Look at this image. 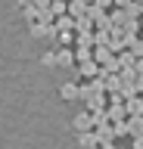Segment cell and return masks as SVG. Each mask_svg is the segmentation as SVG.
<instances>
[{"label":"cell","mask_w":143,"mask_h":149,"mask_svg":"<svg viewBox=\"0 0 143 149\" xmlns=\"http://www.w3.org/2000/svg\"><path fill=\"white\" fill-rule=\"evenodd\" d=\"M128 134L131 137H143V115H128Z\"/></svg>","instance_id":"ba28073f"},{"label":"cell","mask_w":143,"mask_h":149,"mask_svg":"<svg viewBox=\"0 0 143 149\" xmlns=\"http://www.w3.org/2000/svg\"><path fill=\"white\" fill-rule=\"evenodd\" d=\"M112 3H115V0H96V6H103V9H106V6H112Z\"/></svg>","instance_id":"7402d4cb"},{"label":"cell","mask_w":143,"mask_h":149,"mask_svg":"<svg viewBox=\"0 0 143 149\" xmlns=\"http://www.w3.org/2000/svg\"><path fill=\"white\" fill-rule=\"evenodd\" d=\"M124 22H128V13H112V28L124 25Z\"/></svg>","instance_id":"d6986e66"},{"label":"cell","mask_w":143,"mask_h":149,"mask_svg":"<svg viewBox=\"0 0 143 149\" xmlns=\"http://www.w3.org/2000/svg\"><path fill=\"white\" fill-rule=\"evenodd\" d=\"M40 13H47V9H40V6H34V3H28V6H22V19H25V22H38L40 19Z\"/></svg>","instance_id":"30bf717a"},{"label":"cell","mask_w":143,"mask_h":149,"mask_svg":"<svg viewBox=\"0 0 143 149\" xmlns=\"http://www.w3.org/2000/svg\"><path fill=\"white\" fill-rule=\"evenodd\" d=\"M118 62H121L124 68H131V65H134V53H121V56H118Z\"/></svg>","instance_id":"ffe728a7"},{"label":"cell","mask_w":143,"mask_h":149,"mask_svg":"<svg viewBox=\"0 0 143 149\" xmlns=\"http://www.w3.org/2000/svg\"><path fill=\"white\" fill-rule=\"evenodd\" d=\"M75 47H96V34L93 31H78L75 34Z\"/></svg>","instance_id":"8fae6325"},{"label":"cell","mask_w":143,"mask_h":149,"mask_svg":"<svg viewBox=\"0 0 143 149\" xmlns=\"http://www.w3.org/2000/svg\"><path fill=\"white\" fill-rule=\"evenodd\" d=\"M134 72H137V74H143V59H140L137 65H134Z\"/></svg>","instance_id":"603a6c76"},{"label":"cell","mask_w":143,"mask_h":149,"mask_svg":"<svg viewBox=\"0 0 143 149\" xmlns=\"http://www.w3.org/2000/svg\"><path fill=\"white\" fill-rule=\"evenodd\" d=\"M115 6H131V0H115Z\"/></svg>","instance_id":"cb8c5ba5"},{"label":"cell","mask_w":143,"mask_h":149,"mask_svg":"<svg viewBox=\"0 0 143 149\" xmlns=\"http://www.w3.org/2000/svg\"><path fill=\"white\" fill-rule=\"evenodd\" d=\"M140 9H143V0H140Z\"/></svg>","instance_id":"4316f807"},{"label":"cell","mask_w":143,"mask_h":149,"mask_svg":"<svg viewBox=\"0 0 143 149\" xmlns=\"http://www.w3.org/2000/svg\"><path fill=\"white\" fill-rule=\"evenodd\" d=\"M28 3H31V0H16V6H28Z\"/></svg>","instance_id":"d4e9b609"},{"label":"cell","mask_w":143,"mask_h":149,"mask_svg":"<svg viewBox=\"0 0 143 149\" xmlns=\"http://www.w3.org/2000/svg\"><path fill=\"white\" fill-rule=\"evenodd\" d=\"M78 146H81V149H93V146H100L96 130H84V134H78Z\"/></svg>","instance_id":"5b68a950"},{"label":"cell","mask_w":143,"mask_h":149,"mask_svg":"<svg viewBox=\"0 0 143 149\" xmlns=\"http://www.w3.org/2000/svg\"><path fill=\"white\" fill-rule=\"evenodd\" d=\"M112 127H115V137H124V134H128V118H121V121H112Z\"/></svg>","instance_id":"e0dca14e"},{"label":"cell","mask_w":143,"mask_h":149,"mask_svg":"<svg viewBox=\"0 0 143 149\" xmlns=\"http://www.w3.org/2000/svg\"><path fill=\"white\" fill-rule=\"evenodd\" d=\"M93 149H103V146H93Z\"/></svg>","instance_id":"83f0119b"},{"label":"cell","mask_w":143,"mask_h":149,"mask_svg":"<svg viewBox=\"0 0 143 149\" xmlns=\"http://www.w3.org/2000/svg\"><path fill=\"white\" fill-rule=\"evenodd\" d=\"M131 149H143V137H134L131 140Z\"/></svg>","instance_id":"44dd1931"},{"label":"cell","mask_w":143,"mask_h":149,"mask_svg":"<svg viewBox=\"0 0 143 149\" xmlns=\"http://www.w3.org/2000/svg\"><path fill=\"white\" fill-rule=\"evenodd\" d=\"M124 106H128V115H143V100L140 96H131Z\"/></svg>","instance_id":"4fadbf2b"},{"label":"cell","mask_w":143,"mask_h":149,"mask_svg":"<svg viewBox=\"0 0 143 149\" xmlns=\"http://www.w3.org/2000/svg\"><path fill=\"white\" fill-rule=\"evenodd\" d=\"M93 59H96L100 65H109V62L115 59V50H112V47H106V44H96V47H93Z\"/></svg>","instance_id":"3957f363"},{"label":"cell","mask_w":143,"mask_h":149,"mask_svg":"<svg viewBox=\"0 0 143 149\" xmlns=\"http://www.w3.org/2000/svg\"><path fill=\"white\" fill-rule=\"evenodd\" d=\"M124 87V78L121 74H106V93H118Z\"/></svg>","instance_id":"7c38bea8"},{"label":"cell","mask_w":143,"mask_h":149,"mask_svg":"<svg viewBox=\"0 0 143 149\" xmlns=\"http://www.w3.org/2000/svg\"><path fill=\"white\" fill-rule=\"evenodd\" d=\"M40 62H44V65H59V59H56L53 50H47V53H40Z\"/></svg>","instance_id":"ac0fdd59"},{"label":"cell","mask_w":143,"mask_h":149,"mask_svg":"<svg viewBox=\"0 0 143 149\" xmlns=\"http://www.w3.org/2000/svg\"><path fill=\"white\" fill-rule=\"evenodd\" d=\"M56 59H59V65H66V68H68V65H75L78 62V59H75V47H72V50H68V47H59V50H56Z\"/></svg>","instance_id":"52a82bcc"},{"label":"cell","mask_w":143,"mask_h":149,"mask_svg":"<svg viewBox=\"0 0 143 149\" xmlns=\"http://www.w3.org/2000/svg\"><path fill=\"white\" fill-rule=\"evenodd\" d=\"M75 59L78 62H90L93 59V47H75Z\"/></svg>","instance_id":"5bb4252c"},{"label":"cell","mask_w":143,"mask_h":149,"mask_svg":"<svg viewBox=\"0 0 143 149\" xmlns=\"http://www.w3.org/2000/svg\"><path fill=\"white\" fill-rule=\"evenodd\" d=\"M50 13H53V16H66L68 13V0H53V3H50Z\"/></svg>","instance_id":"2e32d148"},{"label":"cell","mask_w":143,"mask_h":149,"mask_svg":"<svg viewBox=\"0 0 143 149\" xmlns=\"http://www.w3.org/2000/svg\"><path fill=\"white\" fill-rule=\"evenodd\" d=\"M56 37H59V44H62V47L75 44V28H62V31H56Z\"/></svg>","instance_id":"9a60e30c"},{"label":"cell","mask_w":143,"mask_h":149,"mask_svg":"<svg viewBox=\"0 0 143 149\" xmlns=\"http://www.w3.org/2000/svg\"><path fill=\"white\" fill-rule=\"evenodd\" d=\"M93 130H96V137H100V143H112V137H115V127L109 121H106V124H96Z\"/></svg>","instance_id":"9c48e42d"},{"label":"cell","mask_w":143,"mask_h":149,"mask_svg":"<svg viewBox=\"0 0 143 149\" xmlns=\"http://www.w3.org/2000/svg\"><path fill=\"white\" fill-rule=\"evenodd\" d=\"M72 127H75L78 134H84V130H93V115H90V112H78L75 118H72Z\"/></svg>","instance_id":"7a4b0ae2"},{"label":"cell","mask_w":143,"mask_h":149,"mask_svg":"<svg viewBox=\"0 0 143 149\" xmlns=\"http://www.w3.org/2000/svg\"><path fill=\"white\" fill-rule=\"evenodd\" d=\"M78 74H81L84 81H90V78H103V65L96 62V59H90V62H78Z\"/></svg>","instance_id":"6da1fadb"},{"label":"cell","mask_w":143,"mask_h":149,"mask_svg":"<svg viewBox=\"0 0 143 149\" xmlns=\"http://www.w3.org/2000/svg\"><path fill=\"white\" fill-rule=\"evenodd\" d=\"M87 3H90V6H93V3H96V0H87Z\"/></svg>","instance_id":"484cf974"},{"label":"cell","mask_w":143,"mask_h":149,"mask_svg":"<svg viewBox=\"0 0 143 149\" xmlns=\"http://www.w3.org/2000/svg\"><path fill=\"white\" fill-rule=\"evenodd\" d=\"M87 13H90V3H87V0H68V16L81 19V16H87Z\"/></svg>","instance_id":"277c9868"},{"label":"cell","mask_w":143,"mask_h":149,"mask_svg":"<svg viewBox=\"0 0 143 149\" xmlns=\"http://www.w3.org/2000/svg\"><path fill=\"white\" fill-rule=\"evenodd\" d=\"M59 96H62V100H81V84H62V87H59Z\"/></svg>","instance_id":"8992f818"}]
</instances>
